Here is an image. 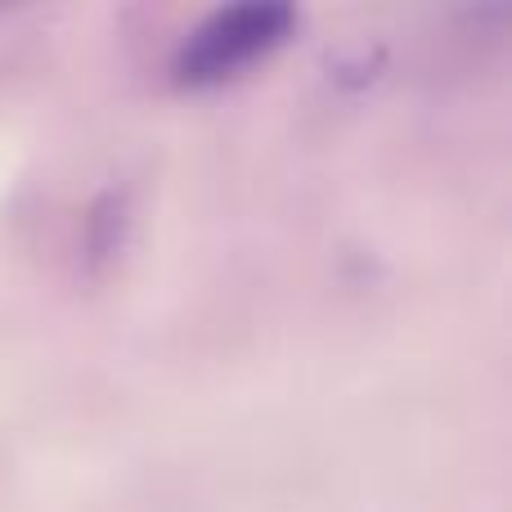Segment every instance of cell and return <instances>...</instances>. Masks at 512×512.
Returning a JSON list of instances; mask_svg holds the SVG:
<instances>
[{"instance_id":"6da1fadb","label":"cell","mask_w":512,"mask_h":512,"mask_svg":"<svg viewBox=\"0 0 512 512\" xmlns=\"http://www.w3.org/2000/svg\"><path fill=\"white\" fill-rule=\"evenodd\" d=\"M297 27V9L279 0H248L221 5L180 36L171 54V77L180 86H221L248 72L256 59L274 54Z\"/></svg>"}]
</instances>
